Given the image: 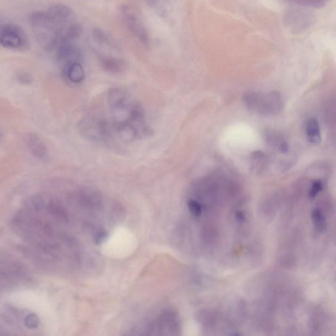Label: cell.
I'll return each instance as SVG.
<instances>
[{"instance_id": "4", "label": "cell", "mask_w": 336, "mask_h": 336, "mask_svg": "<svg viewBox=\"0 0 336 336\" xmlns=\"http://www.w3.org/2000/svg\"><path fill=\"white\" fill-rule=\"evenodd\" d=\"M27 45L26 34L19 27L12 24L0 25V45L8 49L21 50Z\"/></svg>"}, {"instance_id": "8", "label": "cell", "mask_w": 336, "mask_h": 336, "mask_svg": "<svg viewBox=\"0 0 336 336\" xmlns=\"http://www.w3.org/2000/svg\"><path fill=\"white\" fill-rule=\"evenodd\" d=\"M100 60L102 67L110 73H121L123 72L126 67V64L123 60L115 58L113 57L102 55L100 57Z\"/></svg>"}, {"instance_id": "20", "label": "cell", "mask_w": 336, "mask_h": 336, "mask_svg": "<svg viewBox=\"0 0 336 336\" xmlns=\"http://www.w3.org/2000/svg\"><path fill=\"white\" fill-rule=\"evenodd\" d=\"M147 1H148L150 4H155L158 3L160 1H162V0H147Z\"/></svg>"}, {"instance_id": "10", "label": "cell", "mask_w": 336, "mask_h": 336, "mask_svg": "<svg viewBox=\"0 0 336 336\" xmlns=\"http://www.w3.org/2000/svg\"><path fill=\"white\" fill-rule=\"evenodd\" d=\"M63 71L68 79L74 84H78L84 79L85 71L80 63L71 64Z\"/></svg>"}, {"instance_id": "16", "label": "cell", "mask_w": 336, "mask_h": 336, "mask_svg": "<svg viewBox=\"0 0 336 336\" xmlns=\"http://www.w3.org/2000/svg\"><path fill=\"white\" fill-rule=\"evenodd\" d=\"M323 186L321 181H316L313 184L312 187L309 191V197L314 199L320 192L323 189Z\"/></svg>"}, {"instance_id": "3", "label": "cell", "mask_w": 336, "mask_h": 336, "mask_svg": "<svg viewBox=\"0 0 336 336\" xmlns=\"http://www.w3.org/2000/svg\"><path fill=\"white\" fill-rule=\"evenodd\" d=\"M246 107L251 111L263 115H276L283 109L281 95L277 91L263 94L248 91L244 95Z\"/></svg>"}, {"instance_id": "6", "label": "cell", "mask_w": 336, "mask_h": 336, "mask_svg": "<svg viewBox=\"0 0 336 336\" xmlns=\"http://www.w3.org/2000/svg\"><path fill=\"white\" fill-rule=\"evenodd\" d=\"M57 48V59L63 66V70L71 64L81 61V52L72 42L61 43Z\"/></svg>"}, {"instance_id": "15", "label": "cell", "mask_w": 336, "mask_h": 336, "mask_svg": "<svg viewBox=\"0 0 336 336\" xmlns=\"http://www.w3.org/2000/svg\"><path fill=\"white\" fill-rule=\"evenodd\" d=\"M188 208L190 212L195 217H199L202 213V207L200 206L199 202L196 201L193 199H190L188 201Z\"/></svg>"}, {"instance_id": "9", "label": "cell", "mask_w": 336, "mask_h": 336, "mask_svg": "<svg viewBox=\"0 0 336 336\" xmlns=\"http://www.w3.org/2000/svg\"><path fill=\"white\" fill-rule=\"evenodd\" d=\"M287 17L286 21L289 22V26L298 30L307 27L310 20L309 15L302 11L292 12Z\"/></svg>"}, {"instance_id": "7", "label": "cell", "mask_w": 336, "mask_h": 336, "mask_svg": "<svg viewBox=\"0 0 336 336\" xmlns=\"http://www.w3.org/2000/svg\"><path fill=\"white\" fill-rule=\"evenodd\" d=\"M32 155L40 160H45L48 156L47 147L38 135L34 133L28 134L25 139Z\"/></svg>"}, {"instance_id": "18", "label": "cell", "mask_w": 336, "mask_h": 336, "mask_svg": "<svg viewBox=\"0 0 336 336\" xmlns=\"http://www.w3.org/2000/svg\"><path fill=\"white\" fill-rule=\"evenodd\" d=\"M279 149L282 153H287V151H289V145H287L286 141H282L281 143L279 145Z\"/></svg>"}, {"instance_id": "11", "label": "cell", "mask_w": 336, "mask_h": 336, "mask_svg": "<svg viewBox=\"0 0 336 336\" xmlns=\"http://www.w3.org/2000/svg\"><path fill=\"white\" fill-rule=\"evenodd\" d=\"M307 139L310 143L319 144L321 141V130L318 119L311 118L309 119L307 126Z\"/></svg>"}, {"instance_id": "13", "label": "cell", "mask_w": 336, "mask_h": 336, "mask_svg": "<svg viewBox=\"0 0 336 336\" xmlns=\"http://www.w3.org/2000/svg\"><path fill=\"white\" fill-rule=\"evenodd\" d=\"M311 218L315 229L320 232L324 231L326 227V222L321 211L319 209H315L313 211Z\"/></svg>"}, {"instance_id": "5", "label": "cell", "mask_w": 336, "mask_h": 336, "mask_svg": "<svg viewBox=\"0 0 336 336\" xmlns=\"http://www.w3.org/2000/svg\"><path fill=\"white\" fill-rule=\"evenodd\" d=\"M122 16H123L124 24L128 28L131 33L135 36L146 47H149L150 43L148 32L146 28L140 22L139 18L135 15L132 10L127 6H123L122 8Z\"/></svg>"}, {"instance_id": "2", "label": "cell", "mask_w": 336, "mask_h": 336, "mask_svg": "<svg viewBox=\"0 0 336 336\" xmlns=\"http://www.w3.org/2000/svg\"><path fill=\"white\" fill-rule=\"evenodd\" d=\"M73 18L63 8L52 6L47 11H39L30 16V22L41 47L50 51L58 47L64 33L72 25Z\"/></svg>"}, {"instance_id": "14", "label": "cell", "mask_w": 336, "mask_h": 336, "mask_svg": "<svg viewBox=\"0 0 336 336\" xmlns=\"http://www.w3.org/2000/svg\"><path fill=\"white\" fill-rule=\"evenodd\" d=\"M16 78L20 84L23 85L31 84L33 82V78H32L31 74L25 72V71H19L16 75Z\"/></svg>"}, {"instance_id": "17", "label": "cell", "mask_w": 336, "mask_h": 336, "mask_svg": "<svg viewBox=\"0 0 336 336\" xmlns=\"http://www.w3.org/2000/svg\"><path fill=\"white\" fill-rule=\"evenodd\" d=\"M38 319L35 315H31L26 319V325L29 328H36L38 325Z\"/></svg>"}, {"instance_id": "1", "label": "cell", "mask_w": 336, "mask_h": 336, "mask_svg": "<svg viewBox=\"0 0 336 336\" xmlns=\"http://www.w3.org/2000/svg\"><path fill=\"white\" fill-rule=\"evenodd\" d=\"M107 116L100 119L105 143H130L150 133L146 111L141 103L126 89L115 87L106 97Z\"/></svg>"}, {"instance_id": "12", "label": "cell", "mask_w": 336, "mask_h": 336, "mask_svg": "<svg viewBox=\"0 0 336 336\" xmlns=\"http://www.w3.org/2000/svg\"><path fill=\"white\" fill-rule=\"evenodd\" d=\"M287 1L301 7L321 8L327 5L330 0H287Z\"/></svg>"}, {"instance_id": "19", "label": "cell", "mask_w": 336, "mask_h": 336, "mask_svg": "<svg viewBox=\"0 0 336 336\" xmlns=\"http://www.w3.org/2000/svg\"><path fill=\"white\" fill-rule=\"evenodd\" d=\"M236 218L238 220L241 221L245 220V216H244L241 212L237 213Z\"/></svg>"}]
</instances>
